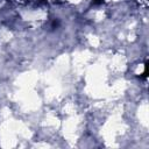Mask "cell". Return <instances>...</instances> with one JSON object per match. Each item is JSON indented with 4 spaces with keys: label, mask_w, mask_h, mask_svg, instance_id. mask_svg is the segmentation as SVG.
<instances>
[{
    "label": "cell",
    "mask_w": 149,
    "mask_h": 149,
    "mask_svg": "<svg viewBox=\"0 0 149 149\" xmlns=\"http://www.w3.org/2000/svg\"><path fill=\"white\" fill-rule=\"evenodd\" d=\"M102 2H104V0H93V1H92L93 5H101Z\"/></svg>",
    "instance_id": "1"
}]
</instances>
